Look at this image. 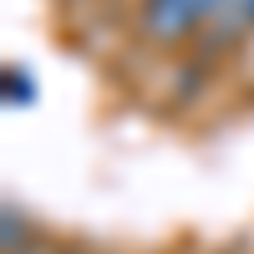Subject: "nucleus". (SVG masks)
Here are the masks:
<instances>
[{
	"label": "nucleus",
	"instance_id": "obj_2",
	"mask_svg": "<svg viewBox=\"0 0 254 254\" xmlns=\"http://www.w3.org/2000/svg\"><path fill=\"white\" fill-rule=\"evenodd\" d=\"M208 26L224 36H239L244 26H254V0H208Z\"/></svg>",
	"mask_w": 254,
	"mask_h": 254
},
{
	"label": "nucleus",
	"instance_id": "obj_1",
	"mask_svg": "<svg viewBox=\"0 0 254 254\" xmlns=\"http://www.w3.org/2000/svg\"><path fill=\"white\" fill-rule=\"evenodd\" d=\"M198 15H208V0H147V31L158 41H178Z\"/></svg>",
	"mask_w": 254,
	"mask_h": 254
}]
</instances>
